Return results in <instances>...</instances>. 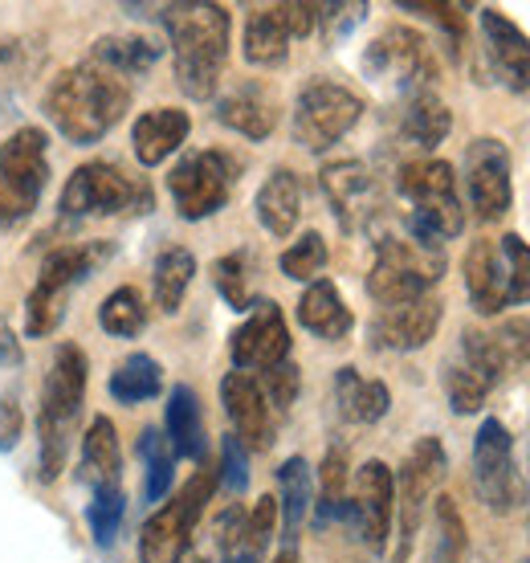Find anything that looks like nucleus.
<instances>
[{"mask_svg":"<svg viewBox=\"0 0 530 563\" xmlns=\"http://www.w3.org/2000/svg\"><path fill=\"white\" fill-rule=\"evenodd\" d=\"M131 107V82L98 62H78L70 70H62L45 90V114L57 128V135L74 147L107 140L114 123Z\"/></svg>","mask_w":530,"mask_h":563,"instance_id":"f257e3e1","label":"nucleus"},{"mask_svg":"<svg viewBox=\"0 0 530 563\" xmlns=\"http://www.w3.org/2000/svg\"><path fill=\"white\" fill-rule=\"evenodd\" d=\"M159 21L168 29L176 86L192 102H209L229 62V33H233L229 9L209 0H184V4H164Z\"/></svg>","mask_w":530,"mask_h":563,"instance_id":"f03ea898","label":"nucleus"},{"mask_svg":"<svg viewBox=\"0 0 530 563\" xmlns=\"http://www.w3.org/2000/svg\"><path fill=\"white\" fill-rule=\"evenodd\" d=\"M396 188L412 205V217H408V238L412 241L445 250V241L465 229V205L457 197L453 164L433 159V155H417V159L400 164Z\"/></svg>","mask_w":530,"mask_h":563,"instance_id":"7ed1b4c3","label":"nucleus"},{"mask_svg":"<svg viewBox=\"0 0 530 563\" xmlns=\"http://www.w3.org/2000/svg\"><path fill=\"white\" fill-rule=\"evenodd\" d=\"M465 290L477 314H503L506 307L530 302V245L518 233H506L498 241H474L461 262Z\"/></svg>","mask_w":530,"mask_h":563,"instance_id":"20e7f679","label":"nucleus"},{"mask_svg":"<svg viewBox=\"0 0 530 563\" xmlns=\"http://www.w3.org/2000/svg\"><path fill=\"white\" fill-rule=\"evenodd\" d=\"M86 384H90V364L78 343H62L54 352L49 376L42 384V417H37V433H42V478L54 482L66 470V450H70V429L82 412Z\"/></svg>","mask_w":530,"mask_h":563,"instance_id":"39448f33","label":"nucleus"},{"mask_svg":"<svg viewBox=\"0 0 530 563\" xmlns=\"http://www.w3.org/2000/svg\"><path fill=\"white\" fill-rule=\"evenodd\" d=\"M445 274V250L420 245L412 238H384L376 245L372 269H367V295L379 307H405L433 290Z\"/></svg>","mask_w":530,"mask_h":563,"instance_id":"423d86ee","label":"nucleus"},{"mask_svg":"<svg viewBox=\"0 0 530 563\" xmlns=\"http://www.w3.org/2000/svg\"><path fill=\"white\" fill-rule=\"evenodd\" d=\"M217 482H221L217 470H212V465H200L192 478L184 482V490L143 522V536H140L143 563H184V555L192 548L196 522L205 519Z\"/></svg>","mask_w":530,"mask_h":563,"instance_id":"0eeeda50","label":"nucleus"},{"mask_svg":"<svg viewBox=\"0 0 530 563\" xmlns=\"http://www.w3.org/2000/svg\"><path fill=\"white\" fill-rule=\"evenodd\" d=\"M49 180V140L37 128H21L0 143V229H16L42 205Z\"/></svg>","mask_w":530,"mask_h":563,"instance_id":"6e6552de","label":"nucleus"},{"mask_svg":"<svg viewBox=\"0 0 530 563\" xmlns=\"http://www.w3.org/2000/svg\"><path fill=\"white\" fill-rule=\"evenodd\" d=\"M143 209H152V188L140 176H126L119 164H107V159L74 168L66 188H62V217H70V221Z\"/></svg>","mask_w":530,"mask_h":563,"instance_id":"1a4fd4ad","label":"nucleus"},{"mask_svg":"<svg viewBox=\"0 0 530 563\" xmlns=\"http://www.w3.org/2000/svg\"><path fill=\"white\" fill-rule=\"evenodd\" d=\"M363 119V99L343 82L331 78H310L298 99H294L290 131L294 143L307 152H327L347 135L355 123Z\"/></svg>","mask_w":530,"mask_h":563,"instance_id":"9d476101","label":"nucleus"},{"mask_svg":"<svg viewBox=\"0 0 530 563\" xmlns=\"http://www.w3.org/2000/svg\"><path fill=\"white\" fill-rule=\"evenodd\" d=\"M363 74L396 95H420L437 78L433 45L412 25H388L363 54Z\"/></svg>","mask_w":530,"mask_h":563,"instance_id":"9b49d317","label":"nucleus"},{"mask_svg":"<svg viewBox=\"0 0 530 563\" xmlns=\"http://www.w3.org/2000/svg\"><path fill=\"white\" fill-rule=\"evenodd\" d=\"M238 184V159L229 152L205 147V152L184 155L168 176V192L176 200V212L184 221H205L212 212H221L233 197Z\"/></svg>","mask_w":530,"mask_h":563,"instance_id":"f8f14e48","label":"nucleus"},{"mask_svg":"<svg viewBox=\"0 0 530 563\" xmlns=\"http://www.w3.org/2000/svg\"><path fill=\"white\" fill-rule=\"evenodd\" d=\"M506 367L494 352V343H489V331H474V327H465L461 331V343H457V355L445 364V400L449 409L457 412V417H474V412L486 409L489 393L503 384Z\"/></svg>","mask_w":530,"mask_h":563,"instance_id":"ddd939ff","label":"nucleus"},{"mask_svg":"<svg viewBox=\"0 0 530 563\" xmlns=\"http://www.w3.org/2000/svg\"><path fill=\"white\" fill-rule=\"evenodd\" d=\"M449 474V453L437 437H420L408 450L405 465H400V482H396V507H400V551L396 563L408 560L412 539H417L420 522H424V507L437 498L441 482Z\"/></svg>","mask_w":530,"mask_h":563,"instance_id":"4468645a","label":"nucleus"},{"mask_svg":"<svg viewBox=\"0 0 530 563\" xmlns=\"http://www.w3.org/2000/svg\"><path fill=\"white\" fill-rule=\"evenodd\" d=\"M474 490L489 515H510L522 503L515 437L498 417H486L474 437Z\"/></svg>","mask_w":530,"mask_h":563,"instance_id":"2eb2a0df","label":"nucleus"},{"mask_svg":"<svg viewBox=\"0 0 530 563\" xmlns=\"http://www.w3.org/2000/svg\"><path fill=\"white\" fill-rule=\"evenodd\" d=\"M461 180H465V197H470V209L482 225H494L503 221L510 205H515V180H510V152H506L503 140L494 135H482L465 147V159H461Z\"/></svg>","mask_w":530,"mask_h":563,"instance_id":"dca6fc26","label":"nucleus"},{"mask_svg":"<svg viewBox=\"0 0 530 563\" xmlns=\"http://www.w3.org/2000/svg\"><path fill=\"white\" fill-rule=\"evenodd\" d=\"M319 29V4H262L245 16V62L250 66H281L290 57V42L310 37Z\"/></svg>","mask_w":530,"mask_h":563,"instance_id":"f3484780","label":"nucleus"},{"mask_svg":"<svg viewBox=\"0 0 530 563\" xmlns=\"http://www.w3.org/2000/svg\"><path fill=\"white\" fill-rule=\"evenodd\" d=\"M391 515H396V474L388 470V462H363L355 470V494L347 498V522L360 531V539L367 548L384 551L388 548Z\"/></svg>","mask_w":530,"mask_h":563,"instance_id":"a211bd4d","label":"nucleus"},{"mask_svg":"<svg viewBox=\"0 0 530 563\" xmlns=\"http://www.w3.org/2000/svg\"><path fill=\"white\" fill-rule=\"evenodd\" d=\"M229 355H233V367L250 372V376L290 360V327H286L278 302H269V298L253 302L250 319L229 335Z\"/></svg>","mask_w":530,"mask_h":563,"instance_id":"6ab92c4d","label":"nucleus"},{"mask_svg":"<svg viewBox=\"0 0 530 563\" xmlns=\"http://www.w3.org/2000/svg\"><path fill=\"white\" fill-rule=\"evenodd\" d=\"M322 197L331 200L339 225L355 233V229H367L379 212V184L376 176L367 172V164L360 159H335L319 172Z\"/></svg>","mask_w":530,"mask_h":563,"instance_id":"aec40b11","label":"nucleus"},{"mask_svg":"<svg viewBox=\"0 0 530 563\" xmlns=\"http://www.w3.org/2000/svg\"><path fill=\"white\" fill-rule=\"evenodd\" d=\"M221 405L229 424H233V437L245 445V453H265L274 445V409H269L257 376L229 372L221 380Z\"/></svg>","mask_w":530,"mask_h":563,"instance_id":"412c9836","label":"nucleus"},{"mask_svg":"<svg viewBox=\"0 0 530 563\" xmlns=\"http://www.w3.org/2000/svg\"><path fill=\"white\" fill-rule=\"evenodd\" d=\"M482 25V49L494 78L510 90V95H530V37L498 9H482L477 16Z\"/></svg>","mask_w":530,"mask_h":563,"instance_id":"4be33fe9","label":"nucleus"},{"mask_svg":"<svg viewBox=\"0 0 530 563\" xmlns=\"http://www.w3.org/2000/svg\"><path fill=\"white\" fill-rule=\"evenodd\" d=\"M441 314H445L441 298L424 295L417 302H405V307L379 310L367 327V339L376 352H420L424 343H433Z\"/></svg>","mask_w":530,"mask_h":563,"instance_id":"5701e85b","label":"nucleus"},{"mask_svg":"<svg viewBox=\"0 0 530 563\" xmlns=\"http://www.w3.org/2000/svg\"><path fill=\"white\" fill-rule=\"evenodd\" d=\"M192 131V119L180 107H155V111H143L131 128V152L143 168H159L164 159L180 152L184 140Z\"/></svg>","mask_w":530,"mask_h":563,"instance_id":"b1692460","label":"nucleus"},{"mask_svg":"<svg viewBox=\"0 0 530 563\" xmlns=\"http://www.w3.org/2000/svg\"><path fill=\"white\" fill-rule=\"evenodd\" d=\"M449 131H453V111L445 107V99H437L433 90L408 95L396 119V140L412 152H433L445 143Z\"/></svg>","mask_w":530,"mask_h":563,"instance_id":"393cba45","label":"nucleus"},{"mask_svg":"<svg viewBox=\"0 0 530 563\" xmlns=\"http://www.w3.org/2000/svg\"><path fill=\"white\" fill-rule=\"evenodd\" d=\"M217 119L229 131H238L245 140H269L278 128V102L269 99V90L257 82H245L217 99Z\"/></svg>","mask_w":530,"mask_h":563,"instance_id":"a878e982","label":"nucleus"},{"mask_svg":"<svg viewBox=\"0 0 530 563\" xmlns=\"http://www.w3.org/2000/svg\"><path fill=\"white\" fill-rule=\"evenodd\" d=\"M253 212L269 238H290L302 217V184L290 168H274L253 197Z\"/></svg>","mask_w":530,"mask_h":563,"instance_id":"bb28decb","label":"nucleus"},{"mask_svg":"<svg viewBox=\"0 0 530 563\" xmlns=\"http://www.w3.org/2000/svg\"><path fill=\"white\" fill-rule=\"evenodd\" d=\"M298 323L307 327L310 335L327 339V343H343L355 327V314L347 310V302L339 298L335 282L314 278L298 298Z\"/></svg>","mask_w":530,"mask_h":563,"instance_id":"cd10ccee","label":"nucleus"},{"mask_svg":"<svg viewBox=\"0 0 530 563\" xmlns=\"http://www.w3.org/2000/svg\"><path fill=\"white\" fill-rule=\"evenodd\" d=\"M314 507V474L307 457H286L278 470V515L286 548H298V531Z\"/></svg>","mask_w":530,"mask_h":563,"instance_id":"c85d7f7f","label":"nucleus"},{"mask_svg":"<svg viewBox=\"0 0 530 563\" xmlns=\"http://www.w3.org/2000/svg\"><path fill=\"white\" fill-rule=\"evenodd\" d=\"M123 474V453H119V433H114L111 417H95L82 437V462H78V478L90 490L102 486H119Z\"/></svg>","mask_w":530,"mask_h":563,"instance_id":"c756f323","label":"nucleus"},{"mask_svg":"<svg viewBox=\"0 0 530 563\" xmlns=\"http://www.w3.org/2000/svg\"><path fill=\"white\" fill-rule=\"evenodd\" d=\"M164 437L176 457H205V412H200V396L188 384H176L168 396V412H164Z\"/></svg>","mask_w":530,"mask_h":563,"instance_id":"7c9ffc66","label":"nucleus"},{"mask_svg":"<svg viewBox=\"0 0 530 563\" xmlns=\"http://www.w3.org/2000/svg\"><path fill=\"white\" fill-rule=\"evenodd\" d=\"M335 400L343 421L351 424H376L388 417L391 409V393L384 380H367L355 367H339L335 372Z\"/></svg>","mask_w":530,"mask_h":563,"instance_id":"2f4dec72","label":"nucleus"},{"mask_svg":"<svg viewBox=\"0 0 530 563\" xmlns=\"http://www.w3.org/2000/svg\"><path fill=\"white\" fill-rule=\"evenodd\" d=\"M433 503V539H429L424 563H470V527L461 519V507L449 494Z\"/></svg>","mask_w":530,"mask_h":563,"instance_id":"473e14b6","label":"nucleus"},{"mask_svg":"<svg viewBox=\"0 0 530 563\" xmlns=\"http://www.w3.org/2000/svg\"><path fill=\"white\" fill-rule=\"evenodd\" d=\"M196 278V257L192 250H184V245H172L164 254L155 257V269H152V295H155V307L164 310V314H176L188 295V286Z\"/></svg>","mask_w":530,"mask_h":563,"instance_id":"72a5a7b5","label":"nucleus"},{"mask_svg":"<svg viewBox=\"0 0 530 563\" xmlns=\"http://www.w3.org/2000/svg\"><path fill=\"white\" fill-rule=\"evenodd\" d=\"M347 450L331 445L319 465V494H314V527H331L335 519H347Z\"/></svg>","mask_w":530,"mask_h":563,"instance_id":"f704fd0d","label":"nucleus"},{"mask_svg":"<svg viewBox=\"0 0 530 563\" xmlns=\"http://www.w3.org/2000/svg\"><path fill=\"white\" fill-rule=\"evenodd\" d=\"M90 62L114 70L119 78H140L159 62V45L147 37H98L90 49Z\"/></svg>","mask_w":530,"mask_h":563,"instance_id":"c9c22d12","label":"nucleus"},{"mask_svg":"<svg viewBox=\"0 0 530 563\" xmlns=\"http://www.w3.org/2000/svg\"><path fill=\"white\" fill-rule=\"evenodd\" d=\"M159 388H164V367L147 352L126 355L111 372V396L119 405H143V400L159 396Z\"/></svg>","mask_w":530,"mask_h":563,"instance_id":"e433bc0d","label":"nucleus"},{"mask_svg":"<svg viewBox=\"0 0 530 563\" xmlns=\"http://www.w3.org/2000/svg\"><path fill=\"white\" fill-rule=\"evenodd\" d=\"M140 457H143V498L147 503H164L172 490V478H176V453H172L168 437L159 429H143L140 433Z\"/></svg>","mask_w":530,"mask_h":563,"instance_id":"4c0bfd02","label":"nucleus"},{"mask_svg":"<svg viewBox=\"0 0 530 563\" xmlns=\"http://www.w3.org/2000/svg\"><path fill=\"white\" fill-rule=\"evenodd\" d=\"M253 274H257V262L250 250H233V254L212 262V282H217V295L224 298V307L253 310Z\"/></svg>","mask_w":530,"mask_h":563,"instance_id":"58836bf2","label":"nucleus"},{"mask_svg":"<svg viewBox=\"0 0 530 563\" xmlns=\"http://www.w3.org/2000/svg\"><path fill=\"white\" fill-rule=\"evenodd\" d=\"M98 257H102L98 245H62V250H54V254L42 262L37 282H42V286H57V290L70 295L78 282L90 278V269L98 266Z\"/></svg>","mask_w":530,"mask_h":563,"instance_id":"ea45409f","label":"nucleus"},{"mask_svg":"<svg viewBox=\"0 0 530 563\" xmlns=\"http://www.w3.org/2000/svg\"><path fill=\"white\" fill-rule=\"evenodd\" d=\"M98 327L114 339H135L147 327V307H143V295L135 286H119L102 298L98 307Z\"/></svg>","mask_w":530,"mask_h":563,"instance_id":"a19ab883","label":"nucleus"},{"mask_svg":"<svg viewBox=\"0 0 530 563\" xmlns=\"http://www.w3.org/2000/svg\"><path fill=\"white\" fill-rule=\"evenodd\" d=\"M66 302H70L66 290H57V286H42V282H37L25 298V335L29 339L54 335L57 323L66 319Z\"/></svg>","mask_w":530,"mask_h":563,"instance_id":"79ce46f5","label":"nucleus"},{"mask_svg":"<svg viewBox=\"0 0 530 563\" xmlns=\"http://www.w3.org/2000/svg\"><path fill=\"white\" fill-rule=\"evenodd\" d=\"M123 515H126L123 486H102V490H95L90 507H86V522H90V536H95L98 548H114Z\"/></svg>","mask_w":530,"mask_h":563,"instance_id":"37998d69","label":"nucleus"},{"mask_svg":"<svg viewBox=\"0 0 530 563\" xmlns=\"http://www.w3.org/2000/svg\"><path fill=\"white\" fill-rule=\"evenodd\" d=\"M327 241H322V233H314V229H310V233H302V238L294 241L290 250H286V254H281V274H286V278H294V282H314L322 274V269H327Z\"/></svg>","mask_w":530,"mask_h":563,"instance_id":"c03bdc74","label":"nucleus"},{"mask_svg":"<svg viewBox=\"0 0 530 563\" xmlns=\"http://www.w3.org/2000/svg\"><path fill=\"white\" fill-rule=\"evenodd\" d=\"M489 343L503 360L506 372H518V367H530V314H515V319H503V323L489 331Z\"/></svg>","mask_w":530,"mask_h":563,"instance_id":"a18cd8bd","label":"nucleus"},{"mask_svg":"<svg viewBox=\"0 0 530 563\" xmlns=\"http://www.w3.org/2000/svg\"><path fill=\"white\" fill-rule=\"evenodd\" d=\"M37 70V49L29 42H0V95H13Z\"/></svg>","mask_w":530,"mask_h":563,"instance_id":"49530a36","label":"nucleus"},{"mask_svg":"<svg viewBox=\"0 0 530 563\" xmlns=\"http://www.w3.org/2000/svg\"><path fill=\"white\" fill-rule=\"evenodd\" d=\"M274 522H278V498L274 494H265L257 498V507L250 510V522H245V560L262 563L265 548H269V539H274Z\"/></svg>","mask_w":530,"mask_h":563,"instance_id":"de8ad7c7","label":"nucleus"},{"mask_svg":"<svg viewBox=\"0 0 530 563\" xmlns=\"http://www.w3.org/2000/svg\"><path fill=\"white\" fill-rule=\"evenodd\" d=\"M298 388H302V376H298V364H294V360H281L278 367L262 372V393L274 412H290L294 400H298Z\"/></svg>","mask_w":530,"mask_h":563,"instance_id":"09e8293b","label":"nucleus"},{"mask_svg":"<svg viewBox=\"0 0 530 563\" xmlns=\"http://www.w3.org/2000/svg\"><path fill=\"white\" fill-rule=\"evenodd\" d=\"M217 478L233 494H241L250 486V453H245V445H241L233 433L221 441V474H217Z\"/></svg>","mask_w":530,"mask_h":563,"instance_id":"8fccbe9b","label":"nucleus"},{"mask_svg":"<svg viewBox=\"0 0 530 563\" xmlns=\"http://www.w3.org/2000/svg\"><path fill=\"white\" fill-rule=\"evenodd\" d=\"M245 522H250V515L241 507L221 510V519H217V548H221L224 560H233V555L245 551Z\"/></svg>","mask_w":530,"mask_h":563,"instance_id":"3c124183","label":"nucleus"},{"mask_svg":"<svg viewBox=\"0 0 530 563\" xmlns=\"http://www.w3.org/2000/svg\"><path fill=\"white\" fill-rule=\"evenodd\" d=\"M400 9H412V13H424L429 21L445 29L453 42L465 37V16H461V4H437V0H412V4H400Z\"/></svg>","mask_w":530,"mask_h":563,"instance_id":"603ef678","label":"nucleus"},{"mask_svg":"<svg viewBox=\"0 0 530 563\" xmlns=\"http://www.w3.org/2000/svg\"><path fill=\"white\" fill-rule=\"evenodd\" d=\"M363 13H367V4H319V25H327V37L335 42L339 33L360 25Z\"/></svg>","mask_w":530,"mask_h":563,"instance_id":"864d4df0","label":"nucleus"},{"mask_svg":"<svg viewBox=\"0 0 530 563\" xmlns=\"http://www.w3.org/2000/svg\"><path fill=\"white\" fill-rule=\"evenodd\" d=\"M21 441V405L13 396H0V450L9 453Z\"/></svg>","mask_w":530,"mask_h":563,"instance_id":"5fc2aeb1","label":"nucleus"},{"mask_svg":"<svg viewBox=\"0 0 530 563\" xmlns=\"http://www.w3.org/2000/svg\"><path fill=\"white\" fill-rule=\"evenodd\" d=\"M0 364L4 367H16L21 364V347H16V335L9 323H0Z\"/></svg>","mask_w":530,"mask_h":563,"instance_id":"6e6d98bb","label":"nucleus"},{"mask_svg":"<svg viewBox=\"0 0 530 563\" xmlns=\"http://www.w3.org/2000/svg\"><path fill=\"white\" fill-rule=\"evenodd\" d=\"M274 563H298V548H281V555Z\"/></svg>","mask_w":530,"mask_h":563,"instance_id":"4d7b16f0","label":"nucleus"},{"mask_svg":"<svg viewBox=\"0 0 530 563\" xmlns=\"http://www.w3.org/2000/svg\"><path fill=\"white\" fill-rule=\"evenodd\" d=\"M184 563H205V560H184Z\"/></svg>","mask_w":530,"mask_h":563,"instance_id":"13d9d810","label":"nucleus"},{"mask_svg":"<svg viewBox=\"0 0 530 563\" xmlns=\"http://www.w3.org/2000/svg\"><path fill=\"white\" fill-rule=\"evenodd\" d=\"M522 563H530V560H522Z\"/></svg>","mask_w":530,"mask_h":563,"instance_id":"bf43d9fd","label":"nucleus"}]
</instances>
